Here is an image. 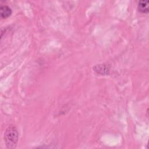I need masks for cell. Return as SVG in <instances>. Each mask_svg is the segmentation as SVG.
<instances>
[{"mask_svg":"<svg viewBox=\"0 0 149 149\" xmlns=\"http://www.w3.org/2000/svg\"><path fill=\"white\" fill-rule=\"evenodd\" d=\"M1 16L2 19H6L12 14V10L7 5H2L0 8Z\"/></svg>","mask_w":149,"mask_h":149,"instance_id":"cell-3","label":"cell"},{"mask_svg":"<svg viewBox=\"0 0 149 149\" xmlns=\"http://www.w3.org/2000/svg\"><path fill=\"white\" fill-rule=\"evenodd\" d=\"M19 133L16 127L14 126H9L4 133V141L8 148H15L17 144Z\"/></svg>","mask_w":149,"mask_h":149,"instance_id":"cell-1","label":"cell"},{"mask_svg":"<svg viewBox=\"0 0 149 149\" xmlns=\"http://www.w3.org/2000/svg\"><path fill=\"white\" fill-rule=\"evenodd\" d=\"M148 4H149V1L147 0L140 1L138 3V6H137L139 10L143 13H148L149 11Z\"/></svg>","mask_w":149,"mask_h":149,"instance_id":"cell-2","label":"cell"}]
</instances>
